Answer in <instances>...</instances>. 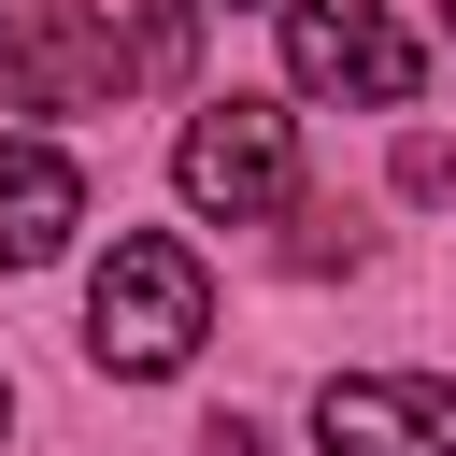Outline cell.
<instances>
[{
	"instance_id": "6da1fadb",
	"label": "cell",
	"mask_w": 456,
	"mask_h": 456,
	"mask_svg": "<svg viewBox=\"0 0 456 456\" xmlns=\"http://www.w3.org/2000/svg\"><path fill=\"white\" fill-rule=\"evenodd\" d=\"M200 342H214V271H200V242L114 228V256H100V285H86V356H100L114 385H171Z\"/></svg>"
},
{
	"instance_id": "7a4b0ae2",
	"label": "cell",
	"mask_w": 456,
	"mask_h": 456,
	"mask_svg": "<svg viewBox=\"0 0 456 456\" xmlns=\"http://www.w3.org/2000/svg\"><path fill=\"white\" fill-rule=\"evenodd\" d=\"M171 185H185V214H214V228H256V214H285L299 200V114L285 100H200L185 114V142H171Z\"/></svg>"
},
{
	"instance_id": "3957f363",
	"label": "cell",
	"mask_w": 456,
	"mask_h": 456,
	"mask_svg": "<svg viewBox=\"0 0 456 456\" xmlns=\"http://www.w3.org/2000/svg\"><path fill=\"white\" fill-rule=\"evenodd\" d=\"M285 86H299V100L399 114V100L428 86V43H413L385 0H285Z\"/></svg>"
},
{
	"instance_id": "277c9868",
	"label": "cell",
	"mask_w": 456,
	"mask_h": 456,
	"mask_svg": "<svg viewBox=\"0 0 456 456\" xmlns=\"http://www.w3.org/2000/svg\"><path fill=\"white\" fill-rule=\"evenodd\" d=\"M114 86H128V57L86 0H0V100L14 114H100Z\"/></svg>"
},
{
	"instance_id": "5b68a950",
	"label": "cell",
	"mask_w": 456,
	"mask_h": 456,
	"mask_svg": "<svg viewBox=\"0 0 456 456\" xmlns=\"http://www.w3.org/2000/svg\"><path fill=\"white\" fill-rule=\"evenodd\" d=\"M314 442L328 456H456V385L442 370H328Z\"/></svg>"
},
{
	"instance_id": "8992f818",
	"label": "cell",
	"mask_w": 456,
	"mask_h": 456,
	"mask_svg": "<svg viewBox=\"0 0 456 456\" xmlns=\"http://www.w3.org/2000/svg\"><path fill=\"white\" fill-rule=\"evenodd\" d=\"M71 228H86V171H71L57 142L0 128V271H43V256H71Z\"/></svg>"
},
{
	"instance_id": "52a82bcc",
	"label": "cell",
	"mask_w": 456,
	"mask_h": 456,
	"mask_svg": "<svg viewBox=\"0 0 456 456\" xmlns=\"http://www.w3.org/2000/svg\"><path fill=\"white\" fill-rule=\"evenodd\" d=\"M114 57H128V86H185V57H200V0H142V14L114 28Z\"/></svg>"
},
{
	"instance_id": "ba28073f",
	"label": "cell",
	"mask_w": 456,
	"mask_h": 456,
	"mask_svg": "<svg viewBox=\"0 0 456 456\" xmlns=\"http://www.w3.org/2000/svg\"><path fill=\"white\" fill-rule=\"evenodd\" d=\"M399 185H413V200H442V185H456V142H428V128H413V142H399Z\"/></svg>"
},
{
	"instance_id": "9c48e42d",
	"label": "cell",
	"mask_w": 456,
	"mask_h": 456,
	"mask_svg": "<svg viewBox=\"0 0 456 456\" xmlns=\"http://www.w3.org/2000/svg\"><path fill=\"white\" fill-rule=\"evenodd\" d=\"M0 442H14V385H0Z\"/></svg>"
},
{
	"instance_id": "30bf717a",
	"label": "cell",
	"mask_w": 456,
	"mask_h": 456,
	"mask_svg": "<svg viewBox=\"0 0 456 456\" xmlns=\"http://www.w3.org/2000/svg\"><path fill=\"white\" fill-rule=\"evenodd\" d=\"M442 14H456V0H442Z\"/></svg>"
}]
</instances>
